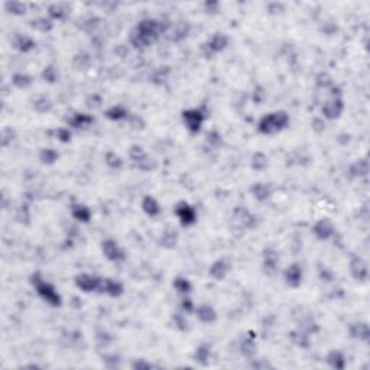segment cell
<instances>
[{"label":"cell","mask_w":370,"mask_h":370,"mask_svg":"<svg viewBox=\"0 0 370 370\" xmlns=\"http://www.w3.org/2000/svg\"><path fill=\"white\" fill-rule=\"evenodd\" d=\"M171 28V25L168 22H161L156 19H142L137 23L131 32L129 41L132 46L137 48V49H145L148 46L155 44L159 38L161 34L167 32Z\"/></svg>","instance_id":"1"},{"label":"cell","mask_w":370,"mask_h":370,"mask_svg":"<svg viewBox=\"0 0 370 370\" xmlns=\"http://www.w3.org/2000/svg\"><path fill=\"white\" fill-rule=\"evenodd\" d=\"M288 126H289L288 113L283 110H278V111L268 113L262 117L258 123V131L262 135H275L286 129Z\"/></svg>","instance_id":"2"},{"label":"cell","mask_w":370,"mask_h":370,"mask_svg":"<svg viewBox=\"0 0 370 370\" xmlns=\"http://www.w3.org/2000/svg\"><path fill=\"white\" fill-rule=\"evenodd\" d=\"M31 283L34 285L36 294L44 300L45 303H48V304L52 305V306H60V305H61V303H63L61 295L58 294V291L55 289V286H54L52 283L45 281L39 272L32 273V276H31Z\"/></svg>","instance_id":"3"},{"label":"cell","mask_w":370,"mask_h":370,"mask_svg":"<svg viewBox=\"0 0 370 370\" xmlns=\"http://www.w3.org/2000/svg\"><path fill=\"white\" fill-rule=\"evenodd\" d=\"M227 45H229V38H227V35L218 32V34H214L210 39H207V41L202 44L201 51H202V54H204L205 58L211 60L214 55L223 52V51L226 49Z\"/></svg>","instance_id":"4"},{"label":"cell","mask_w":370,"mask_h":370,"mask_svg":"<svg viewBox=\"0 0 370 370\" xmlns=\"http://www.w3.org/2000/svg\"><path fill=\"white\" fill-rule=\"evenodd\" d=\"M232 223L239 230H252L256 227V216L252 214L246 207H236L232 214Z\"/></svg>","instance_id":"5"},{"label":"cell","mask_w":370,"mask_h":370,"mask_svg":"<svg viewBox=\"0 0 370 370\" xmlns=\"http://www.w3.org/2000/svg\"><path fill=\"white\" fill-rule=\"evenodd\" d=\"M205 120V114L200 109H188L182 111V122L191 133H198Z\"/></svg>","instance_id":"6"},{"label":"cell","mask_w":370,"mask_h":370,"mask_svg":"<svg viewBox=\"0 0 370 370\" xmlns=\"http://www.w3.org/2000/svg\"><path fill=\"white\" fill-rule=\"evenodd\" d=\"M175 216L178 217L179 223L184 227H190V226L196 224L197 221L196 208L193 205H190L187 201H179L175 205Z\"/></svg>","instance_id":"7"},{"label":"cell","mask_w":370,"mask_h":370,"mask_svg":"<svg viewBox=\"0 0 370 370\" xmlns=\"http://www.w3.org/2000/svg\"><path fill=\"white\" fill-rule=\"evenodd\" d=\"M129 158L133 161V164L142 169V171H151L155 168V164L151 161V158L148 156V153L145 152V149L139 145H133L129 149Z\"/></svg>","instance_id":"8"},{"label":"cell","mask_w":370,"mask_h":370,"mask_svg":"<svg viewBox=\"0 0 370 370\" xmlns=\"http://www.w3.org/2000/svg\"><path fill=\"white\" fill-rule=\"evenodd\" d=\"M343 111H344V101H343L341 96H333L330 100H327L321 109L323 116L328 120L338 119Z\"/></svg>","instance_id":"9"},{"label":"cell","mask_w":370,"mask_h":370,"mask_svg":"<svg viewBox=\"0 0 370 370\" xmlns=\"http://www.w3.org/2000/svg\"><path fill=\"white\" fill-rule=\"evenodd\" d=\"M101 250H103V255H104L110 262H122L126 259L125 250L119 246V243H117L116 240H103V243H101Z\"/></svg>","instance_id":"10"},{"label":"cell","mask_w":370,"mask_h":370,"mask_svg":"<svg viewBox=\"0 0 370 370\" xmlns=\"http://www.w3.org/2000/svg\"><path fill=\"white\" fill-rule=\"evenodd\" d=\"M101 281L103 279H100L99 276H94V275H90V273H81V275H77L75 285L83 292H94V291L100 289Z\"/></svg>","instance_id":"11"},{"label":"cell","mask_w":370,"mask_h":370,"mask_svg":"<svg viewBox=\"0 0 370 370\" xmlns=\"http://www.w3.org/2000/svg\"><path fill=\"white\" fill-rule=\"evenodd\" d=\"M312 233L318 240H328L336 235V227L328 218H321L312 226Z\"/></svg>","instance_id":"12"},{"label":"cell","mask_w":370,"mask_h":370,"mask_svg":"<svg viewBox=\"0 0 370 370\" xmlns=\"http://www.w3.org/2000/svg\"><path fill=\"white\" fill-rule=\"evenodd\" d=\"M283 278H285V282H286L288 286H291V288H298V286L303 283V278H304L303 266H301L300 263H292L291 266H288V268L285 269Z\"/></svg>","instance_id":"13"},{"label":"cell","mask_w":370,"mask_h":370,"mask_svg":"<svg viewBox=\"0 0 370 370\" xmlns=\"http://www.w3.org/2000/svg\"><path fill=\"white\" fill-rule=\"evenodd\" d=\"M278 265H279V255L275 249L272 247H266L263 250V262H262V266H263V272L269 276H272L276 269H278Z\"/></svg>","instance_id":"14"},{"label":"cell","mask_w":370,"mask_h":370,"mask_svg":"<svg viewBox=\"0 0 370 370\" xmlns=\"http://www.w3.org/2000/svg\"><path fill=\"white\" fill-rule=\"evenodd\" d=\"M350 273L357 282H366L368 275H369V268L368 263L363 261L362 258H353L350 262Z\"/></svg>","instance_id":"15"},{"label":"cell","mask_w":370,"mask_h":370,"mask_svg":"<svg viewBox=\"0 0 370 370\" xmlns=\"http://www.w3.org/2000/svg\"><path fill=\"white\" fill-rule=\"evenodd\" d=\"M250 193L258 201L265 202V201H268L270 198L272 193H273V188H272L270 184H266V182H255L250 187Z\"/></svg>","instance_id":"16"},{"label":"cell","mask_w":370,"mask_h":370,"mask_svg":"<svg viewBox=\"0 0 370 370\" xmlns=\"http://www.w3.org/2000/svg\"><path fill=\"white\" fill-rule=\"evenodd\" d=\"M196 314L197 317H198V320L201 323H204V324H213V323L217 321V312H216V309L211 305H200L196 309Z\"/></svg>","instance_id":"17"},{"label":"cell","mask_w":370,"mask_h":370,"mask_svg":"<svg viewBox=\"0 0 370 370\" xmlns=\"http://www.w3.org/2000/svg\"><path fill=\"white\" fill-rule=\"evenodd\" d=\"M229 272H230V265L224 259H218V261L214 262L210 266V270H208L210 276L213 279H216V281H223L229 275Z\"/></svg>","instance_id":"18"},{"label":"cell","mask_w":370,"mask_h":370,"mask_svg":"<svg viewBox=\"0 0 370 370\" xmlns=\"http://www.w3.org/2000/svg\"><path fill=\"white\" fill-rule=\"evenodd\" d=\"M348 333L353 338H357L360 341H368L370 337V330L368 323H353L348 327Z\"/></svg>","instance_id":"19"},{"label":"cell","mask_w":370,"mask_h":370,"mask_svg":"<svg viewBox=\"0 0 370 370\" xmlns=\"http://www.w3.org/2000/svg\"><path fill=\"white\" fill-rule=\"evenodd\" d=\"M100 292H106L107 295L110 297H113V298H119L122 294H123V285L120 282H117V281H113V279H104V281H101V286H100V289H99Z\"/></svg>","instance_id":"20"},{"label":"cell","mask_w":370,"mask_h":370,"mask_svg":"<svg viewBox=\"0 0 370 370\" xmlns=\"http://www.w3.org/2000/svg\"><path fill=\"white\" fill-rule=\"evenodd\" d=\"M93 122H94V117L87 113H75L71 116V119H68V125L71 128H75V129L87 128Z\"/></svg>","instance_id":"21"},{"label":"cell","mask_w":370,"mask_h":370,"mask_svg":"<svg viewBox=\"0 0 370 370\" xmlns=\"http://www.w3.org/2000/svg\"><path fill=\"white\" fill-rule=\"evenodd\" d=\"M176 243H178V233H176V230L172 229V227H167L162 232L161 237H159V244L162 247H165V249H174L175 246H176Z\"/></svg>","instance_id":"22"},{"label":"cell","mask_w":370,"mask_h":370,"mask_svg":"<svg viewBox=\"0 0 370 370\" xmlns=\"http://www.w3.org/2000/svg\"><path fill=\"white\" fill-rule=\"evenodd\" d=\"M142 210L149 217H158L161 214V205L152 196H146L142 201Z\"/></svg>","instance_id":"23"},{"label":"cell","mask_w":370,"mask_h":370,"mask_svg":"<svg viewBox=\"0 0 370 370\" xmlns=\"http://www.w3.org/2000/svg\"><path fill=\"white\" fill-rule=\"evenodd\" d=\"M327 363L333 369L343 370L346 368V357H344V354L340 350H331L327 354Z\"/></svg>","instance_id":"24"},{"label":"cell","mask_w":370,"mask_h":370,"mask_svg":"<svg viewBox=\"0 0 370 370\" xmlns=\"http://www.w3.org/2000/svg\"><path fill=\"white\" fill-rule=\"evenodd\" d=\"M104 116L109 119V120H113V122H120L123 119H129V111L125 106L122 104H116V106H111L110 109H107L104 111Z\"/></svg>","instance_id":"25"},{"label":"cell","mask_w":370,"mask_h":370,"mask_svg":"<svg viewBox=\"0 0 370 370\" xmlns=\"http://www.w3.org/2000/svg\"><path fill=\"white\" fill-rule=\"evenodd\" d=\"M210 356H211V346L207 344V343H202V344H200V346L196 348L193 359L196 360L198 365L207 366V365H208V360H210Z\"/></svg>","instance_id":"26"},{"label":"cell","mask_w":370,"mask_h":370,"mask_svg":"<svg viewBox=\"0 0 370 370\" xmlns=\"http://www.w3.org/2000/svg\"><path fill=\"white\" fill-rule=\"evenodd\" d=\"M240 353L247 359H253L256 356V341H255L253 336L243 337V340L240 343Z\"/></svg>","instance_id":"27"},{"label":"cell","mask_w":370,"mask_h":370,"mask_svg":"<svg viewBox=\"0 0 370 370\" xmlns=\"http://www.w3.org/2000/svg\"><path fill=\"white\" fill-rule=\"evenodd\" d=\"M190 25L187 22H179L172 26V32H171V41L172 42H181L184 41L188 34H190Z\"/></svg>","instance_id":"28"},{"label":"cell","mask_w":370,"mask_h":370,"mask_svg":"<svg viewBox=\"0 0 370 370\" xmlns=\"http://www.w3.org/2000/svg\"><path fill=\"white\" fill-rule=\"evenodd\" d=\"M71 214L72 217L81 223H88L91 218V210L84 204H74L71 207Z\"/></svg>","instance_id":"29"},{"label":"cell","mask_w":370,"mask_h":370,"mask_svg":"<svg viewBox=\"0 0 370 370\" xmlns=\"http://www.w3.org/2000/svg\"><path fill=\"white\" fill-rule=\"evenodd\" d=\"M35 46H36V42L32 38L26 36V35H18L16 39H15V48L19 49L21 52H29Z\"/></svg>","instance_id":"30"},{"label":"cell","mask_w":370,"mask_h":370,"mask_svg":"<svg viewBox=\"0 0 370 370\" xmlns=\"http://www.w3.org/2000/svg\"><path fill=\"white\" fill-rule=\"evenodd\" d=\"M67 13H68V9H67L64 4H58V3H54L49 6L48 9V15L52 21H63L66 19Z\"/></svg>","instance_id":"31"},{"label":"cell","mask_w":370,"mask_h":370,"mask_svg":"<svg viewBox=\"0 0 370 370\" xmlns=\"http://www.w3.org/2000/svg\"><path fill=\"white\" fill-rule=\"evenodd\" d=\"M34 83V78L28 74H23V72H18L12 77V84L19 90H25V88L31 87Z\"/></svg>","instance_id":"32"},{"label":"cell","mask_w":370,"mask_h":370,"mask_svg":"<svg viewBox=\"0 0 370 370\" xmlns=\"http://www.w3.org/2000/svg\"><path fill=\"white\" fill-rule=\"evenodd\" d=\"M250 165L255 171H265L268 168V156L263 152H255L252 159H250Z\"/></svg>","instance_id":"33"},{"label":"cell","mask_w":370,"mask_h":370,"mask_svg":"<svg viewBox=\"0 0 370 370\" xmlns=\"http://www.w3.org/2000/svg\"><path fill=\"white\" fill-rule=\"evenodd\" d=\"M58 158H60V155L52 148H44L39 152V159H41V162L45 164V165H54L58 161Z\"/></svg>","instance_id":"34"},{"label":"cell","mask_w":370,"mask_h":370,"mask_svg":"<svg viewBox=\"0 0 370 370\" xmlns=\"http://www.w3.org/2000/svg\"><path fill=\"white\" fill-rule=\"evenodd\" d=\"M369 172V165L366 159H360L350 167V174L353 176H366Z\"/></svg>","instance_id":"35"},{"label":"cell","mask_w":370,"mask_h":370,"mask_svg":"<svg viewBox=\"0 0 370 370\" xmlns=\"http://www.w3.org/2000/svg\"><path fill=\"white\" fill-rule=\"evenodd\" d=\"M292 340L300 346V347L303 348H308L309 347V343H311V340H309V334H306L304 331H301V330H298V331H295V333H292Z\"/></svg>","instance_id":"36"},{"label":"cell","mask_w":370,"mask_h":370,"mask_svg":"<svg viewBox=\"0 0 370 370\" xmlns=\"http://www.w3.org/2000/svg\"><path fill=\"white\" fill-rule=\"evenodd\" d=\"M174 288L179 292V294H190L191 292V289H193V286H191V282L188 281V279H185V278H181V276H178L176 279H175L174 282Z\"/></svg>","instance_id":"37"},{"label":"cell","mask_w":370,"mask_h":370,"mask_svg":"<svg viewBox=\"0 0 370 370\" xmlns=\"http://www.w3.org/2000/svg\"><path fill=\"white\" fill-rule=\"evenodd\" d=\"M31 26L36 31H41V32H48L52 29V21L51 19H46V18H38V19H34L31 21Z\"/></svg>","instance_id":"38"},{"label":"cell","mask_w":370,"mask_h":370,"mask_svg":"<svg viewBox=\"0 0 370 370\" xmlns=\"http://www.w3.org/2000/svg\"><path fill=\"white\" fill-rule=\"evenodd\" d=\"M104 161H106V165L110 167L111 169H119V168H122V165H123V161H122V158L117 155V153L114 152H107L106 153V156H104Z\"/></svg>","instance_id":"39"},{"label":"cell","mask_w":370,"mask_h":370,"mask_svg":"<svg viewBox=\"0 0 370 370\" xmlns=\"http://www.w3.org/2000/svg\"><path fill=\"white\" fill-rule=\"evenodd\" d=\"M16 137V133L12 128H3L1 131V135H0V143L3 148H7Z\"/></svg>","instance_id":"40"},{"label":"cell","mask_w":370,"mask_h":370,"mask_svg":"<svg viewBox=\"0 0 370 370\" xmlns=\"http://www.w3.org/2000/svg\"><path fill=\"white\" fill-rule=\"evenodd\" d=\"M4 7L7 9V12H10L13 15H25L26 13V4H23L22 1H7V3H4Z\"/></svg>","instance_id":"41"},{"label":"cell","mask_w":370,"mask_h":370,"mask_svg":"<svg viewBox=\"0 0 370 370\" xmlns=\"http://www.w3.org/2000/svg\"><path fill=\"white\" fill-rule=\"evenodd\" d=\"M52 109V103H51V100L48 99V97H39L35 103H34V110H36L38 113H46V111H49V110Z\"/></svg>","instance_id":"42"},{"label":"cell","mask_w":370,"mask_h":370,"mask_svg":"<svg viewBox=\"0 0 370 370\" xmlns=\"http://www.w3.org/2000/svg\"><path fill=\"white\" fill-rule=\"evenodd\" d=\"M42 78L48 83H55L58 80V71L57 68L52 66L45 67L44 71H42Z\"/></svg>","instance_id":"43"},{"label":"cell","mask_w":370,"mask_h":370,"mask_svg":"<svg viewBox=\"0 0 370 370\" xmlns=\"http://www.w3.org/2000/svg\"><path fill=\"white\" fill-rule=\"evenodd\" d=\"M168 75H169V68H168V67L158 68V69L155 71V74H153L152 80L155 81V83L161 84V83H165V81H167Z\"/></svg>","instance_id":"44"},{"label":"cell","mask_w":370,"mask_h":370,"mask_svg":"<svg viewBox=\"0 0 370 370\" xmlns=\"http://www.w3.org/2000/svg\"><path fill=\"white\" fill-rule=\"evenodd\" d=\"M54 135H55V137L60 140V142H63V143H67V142H69L71 140V131L68 129V128H58L57 131L54 132Z\"/></svg>","instance_id":"45"},{"label":"cell","mask_w":370,"mask_h":370,"mask_svg":"<svg viewBox=\"0 0 370 370\" xmlns=\"http://www.w3.org/2000/svg\"><path fill=\"white\" fill-rule=\"evenodd\" d=\"M317 86L321 88H330L333 87L334 84H333V80H331V77L326 74V72H321L318 77H317Z\"/></svg>","instance_id":"46"},{"label":"cell","mask_w":370,"mask_h":370,"mask_svg":"<svg viewBox=\"0 0 370 370\" xmlns=\"http://www.w3.org/2000/svg\"><path fill=\"white\" fill-rule=\"evenodd\" d=\"M16 220L19 223H25V224H29V220H31V216H29V208L28 205H22L19 210H18V214H16Z\"/></svg>","instance_id":"47"},{"label":"cell","mask_w":370,"mask_h":370,"mask_svg":"<svg viewBox=\"0 0 370 370\" xmlns=\"http://www.w3.org/2000/svg\"><path fill=\"white\" fill-rule=\"evenodd\" d=\"M207 142L217 148V146H220V143H221V136L218 135L217 132H211V133L207 136Z\"/></svg>","instance_id":"48"},{"label":"cell","mask_w":370,"mask_h":370,"mask_svg":"<svg viewBox=\"0 0 370 370\" xmlns=\"http://www.w3.org/2000/svg\"><path fill=\"white\" fill-rule=\"evenodd\" d=\"M174 321L175 326L178 327L181 331H185V330H187V320H185L181 314H176V315H175Z\"/></svg>","instance_id":"49"},{"label":"cell","mask_w":370,"mask_h":370,"mask_svg":"<svg viewBox=\"0 0 370 370\" xmlns=\"http://www.w3.org/2000/svg\"><path fill=\"white\" fill-rule=\"evenodd\" d=\"M181 308H182L184 312H193V311L196 309L194 303H193L190 298H184V301H182V304H181Z\"/></svg>","instance_id":"50"},{"label":"cell","mask_w":370,"mask_h":370,"mask_svg":"<svg viewBox=\"0 0 370 370\" xmlns=\"http://www.w3.org/2000/svg\"><path fill=\"white\" fill-rule=\"evenodd\" d=\"M132 368L133 369H152L153 366L151 363H148V362H145V360H136V362H133V365H132Z\"/></svg>","instance_id":"51"},{"label":"cell","mask_w":370,"mask_h":370,"mask_svg":"<svg viewBox=\"0 0 370 370\" xmlns=\"http://www.w3.org/2000/svg\"><path fill=\"white\" fill-rule=\"evenodd\" d=\"M312 128H314V131L323 132L326 129V125H324V122H321L320 119H315V120L312 122Z\"/></svg>","instance_id":"52"},{"label":"cell","mask_w":370,"mask_h":370,"mask_svg":"<svg viewBox=\"0 0 370 370\" xmlns=\"http://www.w3.org/2000/svg\"><path fill=\"white\" fill-rule=\"evenodd\" d=\"M205 9H207L210 13H214L218 9V3L217 1H208V3H205Z\"/></svg>","instance_id":"53"}]
</instances>
